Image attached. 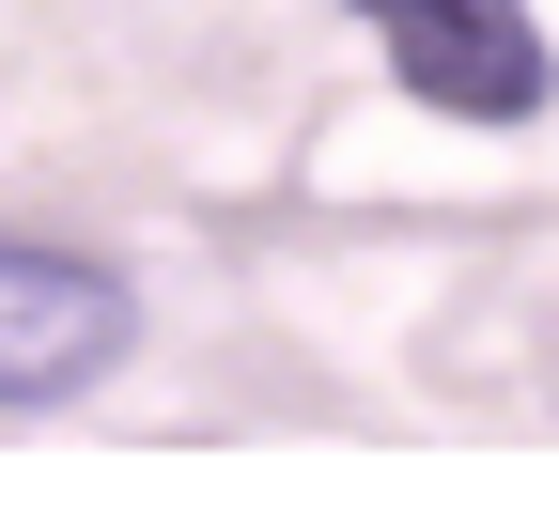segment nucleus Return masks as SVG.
<instances>
[{"mask_svg":"<svg viewBox=\"0 0 559 512\" xmlns=\"http://www.w3.org/2000/svg\"><path fill=\"white\" fill-rule=\"evenodd\" d=\"M373 47H389V79L419 109H451V124H528L544 109V32H528V0H342Z\"/></svg>","mask_w":559,"mask_h":512,"instance_id":"obj_1","label":"nucleus"},{"mask_svg":"<svg viewBox=\"0 0 559 512\" xmlns=\"http://www.w3.org/2000/svg\"><path fill=\"white\" fill-rule=\"evenodd\" d=\"M124 342H140V296H124L109 264L0 234V404H79Z\"/></svg>","mask_w":559,"mask_h":512,"instance_id":"obj_2","label":"nucleus"}]
</instances>
